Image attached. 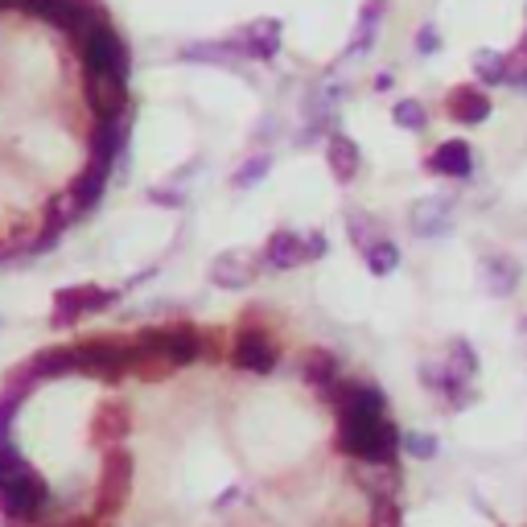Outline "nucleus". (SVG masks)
Instances as JSON below:
<instances>
[{"mask_svg": "<svg viewBox=\"0 0 527 527\" xmlns=\"http://www.w3.org/2000/svg\"><path fill=\"white\" fill-rule=\"evenodd\" d=\"M202 330L190 322H173V326H149L128 342V371H140L145 379H161L178 367H190L202 359Z\"/></svg>", "mask_w": 527, "mask_h": 527, "instance_id": "nucleus-1", "label": "nucleus"}, {"mask_svg": "<svg viewBox=\"0 0 527 527\" xmlns=\"http://www.w3.org/2000/svg\"><path fill=\"white\" fill-rule=\"evenodd\" d=\"M400 429L392 425L388 416H338V433L334 445L346 458H355L359 466H392L400 453Z\"/></svg>", "mask_w": 527, "mask_h": 527, "instance_id": "nucleus-2", "label": "nucleus"}, {"mask_svg": "<svg viewBox=\"0 0 527 527\" xmlns=\"http://www.w3.org/2000/svg\"><path fill=\"white\" fill-rule=\"evenodd\" d=\"M50 503V486L46 478L25 466V458L5 445L0 449V511H5L9 519H38Z\"/></svg>", "mask_w": 527, "mask_h": 527, "instance_id": "nucleus-3", "label": "nucleus"}, {"mask_svg": "<svg viewBox=\"0 0 527 527\" xmlns=\"http://www.w3.org/2000/svg\"><path fill=\"white\" fill-rule=\"evenodd\" d=\"M132 482H136V462L132 453L120 445V449H108L99 462V482H95V519H116L124 507H128V495H132Z\"/></svg>", "mask_w": 527, "mask_h": 527, "instance_id": "nucleus-4", "label": "nucleus"}, {"mask_svg": "<svg viewBox=\"0 0 527 527\" xmlns=\"http://www.w3.org/2000/svg\"><path fill=\"white\" fill-rule=\"evenodd\" d=\"M79 58L91 79H128V50L108 21L79 38Z\"/></svg>", "mask_w": 527, "mask_h": 527, "instance_id": "nucleus-5", "label": "nucleus"}, {"mask_svg": "<svg viewBox=\"0 0 527 527\" xmlns=\"http://www.w3.org/2000/svg\"><path fill=\"white\" fill-rule=\"evenodd\" d=\"M75 375H91L103 383L124 379L128 375V342H116V338L75 342Z\"/></svg>", "mask_w": 527, "mask_h": 527, "instance_id": "nucleus-6", "label": "nucleus"}, {"mask_svg": "<svg viewBox=\"0 0 527 527\" xmlns=\"http://www.w3.org/2000/svg\"><path fill=\"white\" fill-rule=\"evenodd\" d=\"M120 301L116 289H103V285H70V289H58L54 293V309H50V322L54 326H75L83 318L99 309H112Z\"/></svg>", "mask_w": 527, "mask_h": 527, "instance_id": "nucleus-7", "label": "nucleus"}, {"mask_svg": "<svg viewBox=\"0 0 527 527\" xmlns=\"http://www.w3.org/2000/svg\"><path fill=\"white\" fill-rule=\"evenodd\" d=\"M231 363L239 371H252V375H272L276 371V346L264 330L256 326H243L231 342Z\"/></svg>", "mask_w": 527, "mask_h": 527, "instance_id": "nucleus-8", "label": "nucleus"}, {"mask_svg": "<svg viewBox=\"0 0 527 527\" xmlns=\"http://www.w3.org/2000/svg\"><path fill=\"white\" fill-rule=\"evenodd\" d=\"M128 433H132V412H128V404L103 400V404L95 408V416H91L87 441L99 445V449H120V441H124Z\"/></svg>", "mask_w": 527, "mask_h": 527, "instance_id": "nucleus-9", "label": "nucleus"}, {"mask_svg": "<svg viewBox=\"0 0 527 527\" xmlns=\"http://www.w3.org/2000/svg\"><path fill=\"white\" fill-rule=\"evenodd\" d=\"M128 79H91L83 83V99H87V108L99 116V124H108V120H120L124 108H128Z\"/></svg>", "mask_w": 527, "mask_h": 527, "instance_id": "nucleus-10", "label": "nucleus"}, {"mask_svg": "<svg viewBox=\"0 0 527 527\" xmlns=\"http://www.w3.org/2000/svg\"><path fill=\"white\" fill-rule=\"evenodd\" d=\"M260 264L252 252H243V248H231L223 256H215V264H210V285L215 289H248L252 280H256Z\"/></svg>", "mask_w": 527, "mask_h": 527, "instance_id": "nucleus-11", "label": "nucleus"}, {"mask_svg": "<svg viewBox=\"0 0 527 527\" xmlns=\"http://www.w3.org/2000/svg\"><path fill=\"white\" fill-rule=\"evenodd\" d=\"M108 173L112 169H103V165H87L75 182H70V194H66V210H70V219H79L87 215V210H95L103 202V190H108Z\"/></svg>", "mask_w": 527, "mask_h": 527, "instance_id": "nucleus-12", "label": "nucleus"}, {"mask_svg": "<svg viewBox=\"0 0 527 527\" xmlns=\"http://www.w3.org/2000/svg\"><path fill=\"white\" fill-rule=\"evenodd\" d=\"M408 223H412V231H416L420 239H437V235H445V231L453 227V198H445V194L420 198V202L412 206Z\"/></svg>", "mask_w": 527, "mask_h": 527, "instance_id": "nucleus-13", "label": "nucleus"}, {"mask_svg": "<svg viewBox=\"0 0 527 527\" xmlns=\"http://www.w3.org/2000/svg\"><path fill=\"white\" fill-rule=\"evenodd\" d=\"M182 62H198V66H239L248 58L243 38H227V42H186L178 50Z\"/></svg>", "mask_w": 527, "mask_h": 527, "instance_id": "nucleus-14", "label": "nucleus"}, {"mask_svg": "<svg viewBox=\"0 0 527 527\" xmlns=\"http://www.w3.org/2000/svg\"><path fill=\"white\" fill-rule=\"evenodd\" d=\"M260 260L272 272H289L297 264H309L305 260V235L301 231H272L268 243H264V252H260Z\"/></svg>", "mask_w": 527, "mask_h": 527, "instance_id": "nucleus-15", "label": "nucleus"}, {"mask_svg": "<svg viewBox=\"0 0 527 527\" xmlns=\"http://www.w3.org/2000/svg\"><path fill=\"white\" fill-rule=\"evenodd\" d=\"M87 149H91V161H95V165L112 169V161H120L124 149H128V128H124L120 120L99 124V128L87 136Z\"/></svg>", "mask_w": 527, "mask_h": 527, "instance_id": "nucleus-16", "label": "nucleus"}, {"mask_svg": "<svg viewBox=\"0 0 527 527\" xmlns=\"http://www.w3.org/2000/svg\"><path fill=\"white\" fill-rule=\"evenodd\" d=\"M429 173H437V178H470L474 173V153L466 140H445V145L425 161Z\"/></svg>", "mask_w": 527, "mask_h": 527, "instance_id": "nucleus-17", "label": "nucleus"}, {"mask_svg": "<svg viewBox=\"0 0 527 527\" xmlns=\"http://www.w3.org/2000/svg\"><path fill=\"white\" fill-rule=\"evenodd\" d=\"M326 161H330V173H334L338 182H355L359 169H363L359 145H355L350 136H342V132H334V136L326 140Z\"/></svg>", "mask_w": 527, "mask_h": 527, "instance_id": "nucleus-18", "label": "nucleus"}, {"mask_svg": "<svg viewBox=\"0 0 527 527\" xmlns=\"http://www.w3.org/2000/svg\"><path fill=\"white\" fill-rule=\"evenodd\" d=\"M445 112L458 124H482L490 116V99L478 87H453L449 99H445Z\"/></svg>", "mask_w": 527, "mask_h": 527, "instance_id": "nucleus-19", "label": "nucleus"}, {"mask_svg": "<svg viewBox=\"0 0 527 527\" xmlns=\"http://www.w3.org/2000/svg\"><path fill=\"white\" fill-rule=\"evenodd\" d=\"M243 38V46H248V58H276L280 54V21L276 17H260V21H252L248 29L239 33Z\"/></svg>", "mask_w": 527, "mask_h": 527, "instance_id": "nucleus-20", "label": "nucleus"}, {"mask_svg": "<svg viewBox=\"0 0 527 527\" xmlns=\"http://www.w3.org/2000/svg\"><path fill=\"white\" fill-rule=\"evenodd\" d=\"M297 371H301L305 383H313L318 392H326L330 383H338V355H330V350H322V346H313V350H305V355H301Z\"/></svg>", "mask_w": 527, "mask_h": 527, "instance_id": "nucleus-21", "label": "nucleus"}, {"mask_svg": "<svg viewBox=\"0 0 527 527\" xmlns=\"http://www.w3.org/2000/svg\"><path fill=\"white\" fill-rule=\"evenodd\" d=\"M383 13H388V0H367V5L359 9V25H355V38H350V46H346V58H359V54H367L375 46Z\"/></svg>", "mask_w": 527, "mask_h": 527, "instance_id": "nucleus-22", "label": "nucleus"}, {"mask_svg": "<svg viewBox=\"0 0 527 527\" xmlns=\"http://www.w3.org/2000/svg\"><path fill=\"white\" fill-rule=\"evenodd\" d=\"M519 264L511 256H486L482 260V280H486V289L495 293V297H511L519 289Z\"/></svg>", "mask_w": 527, "mask_h": 527, "instance_id": "nucleus-23", "label": "nucleus"}, {"mask_svg": "<svg viewBox=\"0 0 527 527\" xmlns=\"http://www.w3.org/2000/svg\"><path fill=\"white\" fill-rule=\"evenodd\" d=\"M355 478H359V486L367 490L371 499H396L400 495V482H404L396 462L392 466H359Z\"/></svg>", "mask_w": 527, "mask_h": 527, "instance_id": "nucleus-24", "label": "nucleus"}, {"mask_svg": "<svg viewBox=\"0 0 527 527\" xmlns=\"http://www.w3.org/2000/svg\"><path fill=\"white\" fill-rule=\"evenodd\" d=\"M29 371L38 379H54V375H75V346H46L33 359H25Z\"/></svg>", "mask_w": 527, "mask_h": 527, "instance_id": "nucleus-25", "label": "nucleus"}, {"mask_svg": "<svg viewBox=\"0 0 527 527\" xmlns=\"http://www.w3.org/2000/svg\"><path fill=\"white\" fill-rule=\"evenodd\" d=\"M474 75L486 87H503L507 83V54H499V50H478L474 54Z\"/></svg>", "mask_w": 527, "mask_h": 527, "instance_id": "nucleus-26", "label": "nucleus"}, {"mask_svg": "<svg viewBox=\"0 0 527 527\" xmlns=\"http://www.w3.org/2000/svg\"><path fill=\"white\" fill-rule=\"evenodd\" d=\"M346 231H350V243H355V248H375V243L383 239L379 235V223L371 219V215H363V210H346Z\"/></svg>", "mask_w": 527, "mask_h": 527, "instance_id": "nucleus-27", "label": "nucleus"}, {"mask_svg": "<svg viewBox=\"0 0 527 527\" xmlns=\"http://www.w3.org/2000/svg\"><path fill=\"white\" fill-rule=\"evenodd\" d=\"M268 169H272V157L268 153H256V157H248L235 173H231V186L235 190H252V186H260L264 178H268Z\"/></svg>", "mask_w": 527, "mask_h": 527, "instance_id": "nucleus-28", "label": "nucleus"}, {"mask_svg": "<svg viewBox=\"0 0 527 527\" xmlns=\"http://www.w3.org/2000/svg\"><path fill=\"white\" fill-rule=\"evenodd\" d=\"M392 120L408 132H425L429 128V112H425V103L420 99H396L392 103Z\"/></svg>", "mask_w": 527, "mask_h": 527, "instance_id": "nucleus-29", "label": "nucleus"}, {"mask_svg": "<svg viewBox=\"0 0 527 527\" xmlns=\"http://www.w3.org/2000/svg\"><path fill=\"white\" fill-rule=\"evenodd\" d=\"M363 256H367V268H371L375 276H388V272L400 268V248H396L392 239H379L375 248H367Z\"/></svg>", "mask_w": 527, "mask_h": 527, "instance_id": "nucleus-30", "label": "nucleus"}, {"mask_svg": "<svg viewBox=\"0 0 527 527\" xmlns=\"http://www.w3.org/2000/svg\"><path fill=\"white\" fill-rule=\"evenodd\" d=\"M400 449L408 453L412 462H433L437 453H441V441L433 433H404L400 437Z\"/></svg>", "mask_w": 527, "mask_h": 527, "instance_id": "nucleus-31", "label": "nucleus"}, {"mask_svg": "<svg viewBox=\"0 0 527 527\" xmlns=\"http://www.w3.org/2000/svg\"><path fill=\"white\" fill-rule=\"evenodd\" d=\"M445 363L470 383V375L478 371V350H474L466 338H453V342H449V359H445Z\"/></svg>", "mask_w": 527, "mask_h": 527, "instance_id": "nucleus-32", "label": "nucleus"}, {"mask_svg": "<svg viewBox=\"0 0 527 527\" xmlns=\"http://www.w3.org/2000/svg\"><path fill=\"white\" fill-rule=\"evenodd\" d=\"M21 404H25V396L21 392H0V449L9 445V437H13V420H17V412H21Z\"/></svg>", "mask_w": 527, "mask_h": 527, "instance_id": "nucleus-33", "label": "nucleus"}, {"mask_svg": "<svg viewBox=\"0 0 527 527\" xmlns=\"http://www.w3.org/2000/svg\"><path fill=\"white\" fill-rule=\"evenodd\" d=\"M367 527H404V511L396 499H371Z\"/></svg>", "mask_w": 527, "mask_h": 527, "instance_id": "nucleus-34", "label": "nucleus"}, {"mask_svg": "<svg viewBox=\"0 0 527 527\" xmlns=\"http://www.w3.org/2000/svg\"><path fill=\"white\" fill-rule=\"evenodd\" d=\"M507 83L527 91V46H519V50L507 54Z\"/></svg>", "mask_w": 527, "mask_h": 527, "instance_id": "nucleus-35", "label": "nucleus"}, {"mask_svg": "<svg viewBox=\"0 0 527 527\" xmlns=\"http://www.w3.org/2000/svg\"><path fill=\"white\" fill-rule=\"evenodd\" d=\"M416 50H420V54H437V50H441V33H437L433 25H425V29L416 33Z\"/></svg>", "mask_w": 527, "mask_h": 527, "instance_id": "nucleus-36", "label": "nucleus"}, {"mask_svg": "<svg viewBox=\"0 0 527 527\" xmlns=\"http://www.w3.org/2000/svg\"><path fill=\"white\" fill-rule=\"evenodd\" d=\"M326 256V235L322 231H309L305 235V260H322Z\"/></svg>", "mask_w": 527, "mask_h": 527, "instance_id": "nucleus-37", "label": "nucleus"}, {"mask_svg": "<svg viewBox=\"0 0 527 527\" xmlns=\"http://www.w3.org/2000/svg\"><path fill=\"white\" fill-rule=\"evenodd\" d=\"M149 198H153L157 206H173V210L186 206V198H182L178 190H161V186H153V190H149Z\"/></svg>", "mask_w": 527, "mask_h": 527, "instance_id": "nucleus-38", "label": "nucleus"}, {"mask_svg": "<svg viewBox=\"0 0 527 527\" xmlns=\"http://www.w3.org/2000/svg\"><path fill=\"white\" fill-rule=\"evenodd\" d=\"M276 128H280V120H276V116H264V120L256 124V132H252V136L260 140V145H268V140H276V136H280Z\"/></svg>", "mask_w": 527, "mask_h": 527, "instance_id": "nucleus-39", "label": "nucleus"}, {"mask_svg": "<svg viewBox=\"0 0 527 527\" xmlns=\"http://www.w3.org/2000/svg\"><path fill=\"white\" fill-rule=\"evenodd\" d=\"M523 46H527V33H523Z\"/></svg>", "mask_w": 527, "mask_h": 527, "instance_id": "nucleus-40", "label": "nucleus"}, {"mask_svg": "<svg viewBox=\"0 0 527 527\" xmlns=\"http://www.w3.org/2000/svg\"><path fill=\"white\" fill-rule=\"evenodd\" d=\"M99 527H108V523H99Z\"/></svg>", "mask_w": 527, "mask_h": 527, "instance_id": "nucleus-41", "label": "nucleus"}]
</instances>
